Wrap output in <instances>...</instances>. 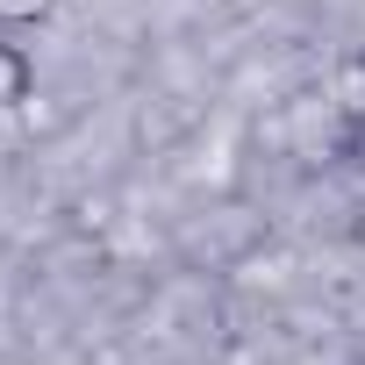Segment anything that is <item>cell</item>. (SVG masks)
Returning <instances> with one entry per match:
<instances>
[{
  "label": "cell",
  "instance_id": "obj_2",
  "mask_svg": "<svg viewBox=\"0 0 365 365\" xmlns=\"http://www.w3.org/2000/svg\"><path fill=\"white\" fill-rule=\"evenodd\" d=\"M336 115L351 129H365V58H344L336 65Z\"/></svg>",
  "mask_w": 365,
  "mask_h": 365
},
{
  "label": "cell",
  "instance_id": "obj_3",
  "mask_svg": "<svg viewBox=\"0 0 365 365\" xmlns=\"http://www.w3.org/2000/svg\"><path fill=\"white\" fill-rule=\"evenodd\" d=\"M358 365H365V358H358Z\"/></svg>",
  "mask_w": 365,
  "mask_h": 365
},
{
  "label": "cell",
  "instance_id": "obj_1",
  "mask_svg": "<svg viewBox=\"0 0 365 365\" xmlns=\"http://www.w3.org/2000/svg\"><path fill=\"white\" fill-rule=\"evenodd\" d=\"M29 93H36V58L0 29V108H22Z\"/></svg>",
  "mask_w": 365,
  "mask_h": 365
}]
</instances>
